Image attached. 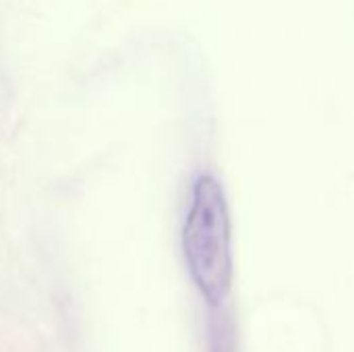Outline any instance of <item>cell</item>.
Masks as SVG:
<instances>
[{
    "label": "cell",
    "instance_id": "obj_1",
    "mask_svg": "<svg viewBox=\"0 0 354 352\" xmlns=\"http://www.w3.org/2000/svg\"><path fill=\"white\" fill-rule=\"evenodd\" d=\"M185 257L191 276L209 305H220L232 286L230 220L220 183L199 176L193 189V205L183 232Z\"/></svg>",
    "mask_w": 354,
    "mask_h": 352
}]
</instances>
